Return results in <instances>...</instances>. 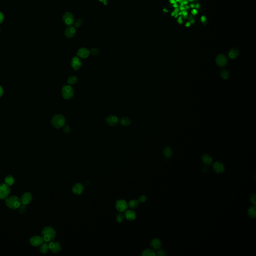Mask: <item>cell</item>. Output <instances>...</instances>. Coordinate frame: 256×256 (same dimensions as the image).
<instances>
[{"label": "cell", "mask_w": 256, "mask_h": 256, "mask_svg": "<svg viewBox=\"0 0 256 256\" xmlns=\"http://www.w3.org/2000/svg\"><path fill=\"white\" fill-rule=\"evenodd\" d=\"M202 160L206 165H210L212 163V158L207 154H205L203 156Z\"/></svg>", "instance_id": "obj_24"}, {"label": "cell", "mask_w": 256, "mask_h": 256, "mask_svg": "<svg viewBox=\"0 0 256 256\" xmlns=\"http://www.w3.org/2000/svg\"><path fill=\"white\" fill-rule=\"evenodd\" d=\"M83 20L82 19H78V20L76 21V22H74V26H75V28H79V27H80V26L82 25V24H83Z\"/></svg>", "instance_id": "obj_33"}, {"label": "cell", "mask_w": 256, "mask_h": 256, "mask_svg": "<svg viewBox=\"0 0 256 256\" xmlns=\"http://www.w3.org/2000/svg\"><path fill=\"white\" fill-rule=\"evenodd\" d=\"M49 250V244L47 243H43L40 246V251L43 254H46Z\"/></svg>", "instance_id": "obj_25"}, {"label": "cell", "mask_w": 256, "mask_h": 256, "mask_svg": "<svg viewBox=\"0 0 256 256\" xmlns=\"http://www.w3.org/2000/svg\"><path fill=\"white\" fill-rule=\"evenodd\" d=\"M191 7H193H193H194V5H191Z\"/></svg>", "instance_id": "obj_50"}, {"label": "cell", "mask_w": 256, "mask_h": 256, "mask_svg": "<svg viewBox=\"0 0 256 256\" xmlns=\"http://www.w3.org/2000/svg\"><path fill=\"white\" fill-rule=\"evenodd\" d=\"M139 204V202L138 201V200L133 199L129 202L128 205V207H129L131 209H136L138 207Z\"/></svg>", "instance_id": "obj_23"}, {"label": "cell", "mask_w": 256, "mask_h": 256, "mask_svg": "<svg viewBox=\"0 0 256 256\" xmlns=\"http://www.w3.org/2000/svg\"><path fill=\"white\" fill-rule=\"evenodd\" d=\"M56 236V231L51 226H47L42 230V237L45 242H52L55 240Z\"/></svg>", "instance_id": "obj_1"}, {"label": "cell", "mask_w": 256, "mask_h": 256, "mask_svg": "<svg viewBox=\"0 0 256 256\" xmlns=\"http://www.w3.org/2000/svg\"><path fill=\"white\" fill-rule=\"evenodd\" d=\"M5 19V16L3 12L0 11V25L4 22Z\"/></svg>", "instance_id": "obj_37"}, {"label": "cell", "mask_w": 256, "mask_h": 256, "mask_svg": "<svg viewBox=\"0 0 256 256\" xmlns=\"http://www.w3.org/2000/svg\"><path fill=\"white\" fill-rule=\"evenodd\" d=\"M146 200H147L146 196L145 195H142V196H140L139 198L138 201L140 203H144V202H146Z\"/></svg>", "instance_id": "obj_36"}, {"label": "cell", "mask_w": 256, "mask_h": 256, "mask_svg": "<svg viewBox=\"0 0 256 256\" xmlns=\"http://www.w3.org/2000/svg\"><path fill=\"white\" fill-rule=\"evenodd\" d=\"M178 22L179 23V24H182V20L181 18H180L178 20Z\"/></svg>", "instance_id": "obj_44"}, {"label": "cell", "mask_w": 256, "mask_h": 256, "mask_svg": "<svg viewBox=\"0 0 256 256\" xmlns=\"http://www.w3.org/2000/svg\"><path fill=\"white\" fill-rule=\"evenodd\" d=\"M98 1H100V2H101L102 3H103L105 5H107V1H108V0H98Z\"/></svg>", "instance_id": "obj_41"}, {"label": "cell", "mask_w": 256, "mask_h": 256, "mask_svg": "<svg viewBox=\"0 0 256 256\" xmlns=\"http://www.w3.org/2000/svg\"><path fill=\"white\" fill-rule=\"evenodd\" d=\"M183 14L184 15V16H187V13L186 12V11H184V12H183Z\"/></svg>", "instance_id": "obj_45"}, {"label": "cell", "mask_w": 256, "mask_h": 256, "mask_svg": "<svg viewBox=\"0 0 256 256\" xmlns=\"http://www.w3.org/2000/svg\"><path fill=\"white\" fill-rule=\"evenodd\" d=\"M131 120L128 117H123L121 118L120 123L123 126L128 127L131 124Z\"/></svg>", "instance_id": "obj_21"}, {"label": "cell", "mask_w": 256, "mask_h": 256, "mask_svg": "<svg viewBox=\"0 0 256 256\" xmlns=\"http://www.w3.org/2000/svg\"><path fill=\"white\" fill-rule=\"evenodd\" d=\"M71 128H70V126H69L68 125H65V126H64V129H63V131H64V133H65L66 134H70V133H71Z\"/></svg>", "instance_id": "obj_34"}, {"label": "cell", "mask_w": 256, "mask_h": 256, "mask_svg": "<svg viewBox=\"0 0 256 256\" xmlns=\"http://www.w3.org/2000/svg\"><path fill=\"white\" fill-rule=\"evenodd\" d=\"M78 81V78L77 77L74 75H71L68 78L67 82L70 85H74L77 83Z\"/></svg>", "instance_id": "obj_27"}, {"label": "cell", "mask_w": 256, "mask_h": 256, "mask_svg": "<svg viewBox=\"0 0 256 256\" xmlns=\"http://www.w3.org/2000/svg\"><path fill=\"white\" fill-rule=\"evenodd\" d=\"M125 218V217L124 214L122 213V212H121L118 214V215L117 216V218H116V220L118 223H122L124 221Z\"/></svg>", "instance_id": "obj_31"}, {"label": "cell", "mask_w": 256, "mask_h": 256, "mask_svg": "<svg viewBox=\"0 0 256 256\" xmlns=\"http://www.w3.org/2000/svg\"><path fill=\"white\" fill-rule=\"evenodd\" d=\"M155 255L156 254L154 251L151 249H147L142 252V256H152Z\"/></svg>", "instance_id": "obj_28"}, {"label": "cell", "mask_w": 256, "mask_h": 256, "mask_svg": "<svg viewBox=\"0 0 256 256\" xmlns=\"http://www.w3.org/2000/svg\"><path fill=\"white\" fill-rule=\"evenodd\" d=\"M90 54V50L86 48H81L77 52V55L78 57L83 59L88 58Z\"/></svg>", "instance_id": "obj_15"}, {"label": "cell", "mask_w": 256, "mask_h": 256, "mask_svg": "<svg viewBox=\"0 0 256 256\" xmlns=\"http://www.w3.org/2000/svg\"><path fill=\"white\" fill-rule=\"evenodd\" d=\"M199 6H200V5H199V4H198V5H197V8H199Z\"/></svg>", "instance_id": "obj_49"}, {"label": "cell", "mask_w": 256, "mask_h": 256, "mask_svg": "<svg viewBox=\"0 0 256 256\" xmlns=\"http://www.w3.org/2000/svg\"><path fill=\"white\" fill-rule=\"evenodd\" d=\"M213 169H214V171L216 172V173H218V174L223 173L225 170L224 164L221 162H216L214 164Z\"/></svg>", "instance_id": "obj_17"}, {"label": "cell", "mask_w": 256, "mask_h": 256, "mask_svg": "<svg viewBox=\"0 0 256 256\" xmlns=\"http://www.w3.org/2000/svg\"><path fill=\"white\" fill-rule=\"evenodd\" d=\"M229 76H230L229 72L226 69L222 70L221 72V76L224 80L228 79V78H229Z\"/></svg>", "instance_id": "obj_30"}, {"label": "cell", "mask_w": 256, "mask_h": 256, "mask_svg": "<svg viewBox=\"0 0 256 256\" xmlns=\"http://www.w3.org/2000/svg\"><path fill=\"white\" fill-rule=\"evenodd\" d=\"M5 184L9 186H12L15 183V179L12 175H8L5 178Z\"/></svg>", "instance_id": "obj_22"}, {"label": "cell", "mask_w": 256, "mask_h": 256, "mask_svg": "<svg viewBox=\"0 0 256 256\" xmlns=\"http://www.w3.org/2000/svg\"><path fill=\"white\" fill-rule=\"evenodd\" d=\"M170 2L171 3H174L175 2V0H170Z\"/></svg>", "instance_id": "obj_46"}, {"label": "cell", "mask_w": 256, "mask_h": 256, "mask_svg": "<svg viewBox=\"0 0 256 256\" xmlns=\"http://www.w3.org/2000/svg\"><path fill=\"white\" fill-rule=\"evenodd\" d=\"M105 123L108 126L114 127L118 124L119 119L117 116L110 115L105 119Z\"/></svg>", "instance_id": "obj_11"}, {"label": "cell", "mask_w": 256, "mask_h": 256, "mask_svg": "<svg viewBox=\"0 0 256 256\" xmlns=\"http://www.w3.org/2000/svg\"><path fill=\"white\" fill-rule=\"evenodd\" d=\"M10 193V186L7 184H0V199L4 200L8 197Z\"/></svg>", "instance_id": "obj_6"}, {"label": "cell", "mask_w": 256, "mask_h": 256, "mask_svg": "<svg viewBox=\"0 0 256 256\" xmlns=\"http://www.w3.org/2000/svg\"><path fill=\"white\" fill-rule=\"evenodd\" d=\"M190 23H187V24H186V26H187V27H188V26H190Z\"/></svg>", "instance_id": "obj_47"}, {"label": "cell", "mask_w": 256, "mask_h": 256, "mask_svg": "<svg viewBox=\"0 0 256 256\" xmlns=\"http://www.w3.org/2000/svg\"><path fill=\"white\" fill-rule=\"evenodd\" d=\"M44 241L42 236H34L30 239V243L34 247L41 246L44 243Z\"/></svg>", "instance_id": "obj_14"}, {"label": "cell", "mask_w": 256, "mask_h": 256, "mask_svg": "<svg viewBox=\"0 0 256 256\" xmlns=\"http://www.w3.org/2000/svg\"><path fill=\"white\" fill-rule=\"evenodd\" d=\"M90 54L93 56H97L100 53V50L97 48H93L90 51Z\"/></svg>", "instance_id": "obj_32"}, {"label": "cell", "mask_w": 256, "mask_h": 256, "mask_svg": "<svg viewBox=\"0 0 256 256\" xmlns=\"http://www.w3.org/2000/svg\"><path fill=\"white\" fill-rule=\"evenodd\" d=\"M81 60L79 57H74L71 60V66L75 71L79 70L82 67Z\"/></svg>", "instance_id": "obj_16"}, {"label": "cell", "mask_w": 256, "mask_h": 256, "mask_svg": "<svg viewBox=\"0 0 256 256\" xmlns=\"http://www.w3.org/2000/svg\"><path fill=\"white\" fill-rule=\"evenodd\" d=\"M20 200L22 204L27 205L30 204L32 202L33 200V196L30 192H26L22 195Z\"/></svg>", "instance_id": "obj_10"}, {"label": "cell", "mask_w": 256, "mask_h": 256, "mask_svg": "<svg viewBox=\"0 0 256 256\" xmlns=\"http://www.w3.org/2000/svg\"><path fill=\"white\" fill-rule=\"evenodd\" d=\"M192 13H193V14L194 15H196L197 13V11L196 9H194V10H193V11H192Z\"/></svg>", "instance_id": "obj_43"}, {"label": "cell", "mask_w": 256, "mask_h": 256, "mask_svg": "<svg viewBox=\"0 0 256 256\" xmlns=\"http://www.w3.org/2000/svg\"><path fill=\"white\" fill-rule=\"evenodd\" d=\"M72 190L73 194L76 195H80L84 191V187L81 183H77L73 186Z\"/></svg>", "instance_id": "obj_12"}, {"label": "cell", "mask_w": 256, "mask_h": 256, "mask_svg": "<svg viewBox=\"0 0 256 256\" xmlns=\"http://www.w3.org/2000/svg\"><path fill=\"white\" fill-rule=\"evenodd\" d=\"M5 204L11 209H16L19 208L22 203L17 196H11L6 198Z\"/></svg>", "instance_id": "obj_2"}, {"label": "cell", "mask_w": 256, "mask_h": 256, "mask_svg": "<svg viewBox=\"0 0 256 256\" xmlns=\"http://www.w3.org/2000/svg\"><path fill=\"white\" fill-rule=\"evenodd\" d=\"M116 209L120 212H124L128 209L127 203L125 200H118L115 204Z\"/></svg>", "instance_id": "obj_9"}, {"label": "cell", "mask_w": 256, "mask_h": 256, "mask_svg": "<svg viewBox=\"0 0 256 256\" xmlns=\"http://www.w3.org/2000/svg\"><path fill=\"white\" fill-rule=\"evenodd\" d=\"M62 21L68 27L73 26L75 22L74 15L71 12H65L62 16Z\"/></svg>", "instance_id": "obj_5"}, {"label": "cell", "mask_w": 256, "mask_h": 256, "mask_svg": "<svg viewBox=\"0 0 256 256\" xmlns=\"http://www.w3.org/2000/svg\"><path fill=\"white\" fill-rule=\"evenodd\" d=\"M49 250L54 253H58L61 251L62 249V246L60 242L55 241L54 240L52 242H50V244H49Z\"/></svg>", "instance_id": "obj_7"}, {"label": "cell", "mask_w": 256, "mask_h": 256, "mask_svg": "<svg viewBox=\"0 0 256 256\" xmlns=\"http://www.w3.org/2000/svg\"><path fill=\"white\" fill-rule=\"evenodd\" d=\"M1 27H0V34H1Z\"/></svg>", "instance_id": "obj_51"}, {"label": "cell", "mask_w": 256, "mask_h": 256, "mask_svg": "<svg viewBox=\"0 0 256 256\" xmlns=\"http://www.w3.org/2000/svg\"><path fill=\"white\" fill-rule=\"evenodd\" d=\"M26 205H23V204H22V205H20V207H19V211L20 213L23 214V213H24L25 212H26Z\"/></svg>", "instance_id": "obj_35"}, {"label": "cell", "mask_w": 256, "mask_h": 256, "mask_svg": "<svg viewBox=\"0 0 256 256\" xmlns=\"http://www.w3.org/2000/svg\"><path fill=\"white\" fill-rule=\"evenodd\" d=\"M164 154L166 158H169L171 157L173 154V151L171 148L169 147H166L164 150Z\"/></svg>", "instance_id": "obj_26"}, {"label": "cell", "mask_w": 256, "mask_h": 256, "mask_svg": "<svg viewBox=\"0 0 256 256\" xmlns=\"http://www.w3.org/2000/svg\"><path fill=\"white\" fill-rule=\"evenodd\" d=\"M248 214L251 218H255L256 216V207L253 206L250 207L248 210Z\"/></svg>", "instance_id": "obj_29"}, {"label": "cell", "mask_w": 256, "mask_h": 256, "mask_svg": "<svg viewBox=\"0 0 256 256\" xmlns=\"http://www.w3.org/2000/svg\"><path fill=\"white\" fill-rule=\"evenodd\" d=\"M151 246L155 250L159 249L162 246V243L159 239L155 238L151 242Z\"/></svg>", "instance_id": "obj_19"}, {"label": "cell", "mask_w": 256, "mask_h": 256, "mask_svg": "<svg viewBox=\"0 0 256 256\" xmlns=\"http://www.w3.org/2000/svg\"><path fill=\"white\" fill-rule=\"evenodd\" d=\"M239 54V51L238 49L236 48H233L230 50V52L229 53V56L231 59H236Z\"/></svg>", "instance_id": "obj_20"}, {"label": "cell", "mask_w": 256, "mask_h": 256, "mask_svg": "<svg viewBox=\"0 0 256 256\" xmlns=\"http://www.w3.org/2000/svg\"><path fill=\"white\" fill-rule=\"evenodd\" d=\"M124 215L126 219L130 221H133L136 218V213L133 210H126L124 213Z\"/></svg>", "instance_id": "obj_18"}, {"label": "cell", "mask_w": 256, "mask_h": 256, "mask_svg": "<svg viewBox=\"0 0 256 256\" xmlns=\"http://www.w3.org/2000/svg\"><path fill=\"white\" fill-rule=\"evenodd\" d=\"M62 94L65 100H70L74 96V89L71 86L69 85L64 86L62 89Z\"/></svg>", "instance_id": "obj_4"}, {"label": "cell", "mask_w": 256, "mask_h": 256, "mask_svg": "<svg viewBox=\"0 0 256 256\" xmlns=\"http://www.w3.org/2000/svg\"><path fill=\"white\" fill-rule=\"evenodd\" d=\"M201 21L202 22H205L206 21V18L205 16H202L201 17Z\"/></svg>", "instance_id": "obj_42"}, {"label": "cell", "mask_w": 256, "mask_h": 256, "mask_svg": "<svg viewBox=\"0 0 256 256\" xmlns=\"http://www.w3.org/2000/svg\"><path fill=\"white\" fill-rule=\"evenodd\" d=\"M250 201L252 203L254 204L255 205H256V195H253L251 196Z\"/></svg>", "instance_id": "obj_38"}, {"label": "cell", "mask_w": 256, "mask_h": 256, "mask_svg": "<svg viewBox=\"0 0 256 256\" xmlns=\"http://www.w3.org/2000/svg\"><path fill=\"white\" fill-rule=\"evenodd\" d=\"M3 93H4V90H3V89L2 88V86L0 85V98L3 96Z\"/></svg>", "instance_id": "obj_40"}, {"label": "cell", "mask_w": 256, "mask_h": 256, "mask_svg": "<svg viewBox=\"0 0 256 256\" xmlns=\"http://www.w3.org/2000/svg\"><path fill=\"white\" fill-rule=\"evenodd\" d=\"M157 255L158 256H164L166 255V253L164 251V250H160L158 251L157 252Z\"/></svg>", "instance_id": "obj_39"}, {"label": "cell", "mask_w": 256, "mask_h": 256, "mask_svg": "<svg viewBox=\"0 0 256 256\" xmlns=\"http://www.w3.org/2000/svg\"><path fill=\"white\" fill-rule=\"evenodd\" d=\"M216 62L219 67H224L228 64V59L223 54H219L216 57Z\"/></svg>", "instance_id": "obj_8"}, {"label": "cell", "mask_w": 256, "mask_h": 256, "mask_svg": "<svg viewBox=\"0 0 256 256\" xmlns=\"http://www.w3.org/2000/svg\"><path fill=\"white\" fill-rule=\"evenodd\" d=\"M194 22H195V21H194V20H191V23H194Z\"/></svg>", "instance_id": "obj_48"}, {"label": "cell", "mask_w": 256, "mask_h": 256, "mask_svg": "<svg viewBox=\"0 0 256 256\" xmlns=\"http://www.w3.org/2000/svg\"><path fill=\"white\" fill-rule=\"evenodd\" d=\"M76 28L75 27L69 26L65 30L64 35L66 38L70 39L74 37L76 35Z\"/></svg>", "instance_id": "obj_13"}, {"label": "cell", "mask_w": 256, "mask_h": 256, "mask_svg": "<svg viewBox=\"0 0 256 256\" xmlns=\"http://www.w3.org/2000/svg\"><path fill=\"white\" fill-rule=\"evenodd\" d=\"M66 120L64 116L61 114L56 115L52 118L51 124L54 128L60 129L66 125Z\"/></svg>", "instance_id": "obj_3"}]
</instances>
